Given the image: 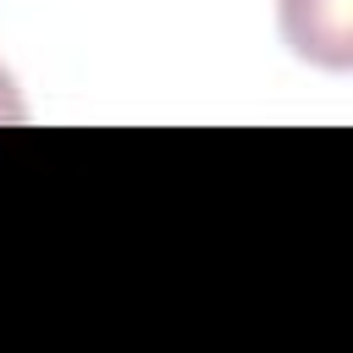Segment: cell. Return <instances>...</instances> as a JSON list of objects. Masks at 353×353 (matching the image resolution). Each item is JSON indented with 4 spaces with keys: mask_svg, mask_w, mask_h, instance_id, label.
<instances>
[{
    "mask_svg": "<svg viewBox=\"0 0 353 353\" xmlns=\"http://www.w3.org/2000/svg\"><path fill=\"white\" fill-rule=\"evenodd\" d=\"M281 33L292 44V55L342 72L353 61L347 44V0H281Z\"/></svg>",
    "mask_w": 353,
    "mask_h": 353,
    "instance_id": "6da1fadb",
    "label": "cell"
},
{
    "mask_svg": "<svg viewBox=\"0 0 353 353\" xmlns=\"http://www.w3.org/2000/svg\"><path fill=\"white\" fill-rule=\"evenodd\" d=\"M0 121H22V105H17V94H11V77L0 72Z\"/></svg>",
    "mask_w": 353,
    "mask_h": 353,
    "instance_id": "7a4b0ae2",
    "label": "cell"
}]
</instances>
